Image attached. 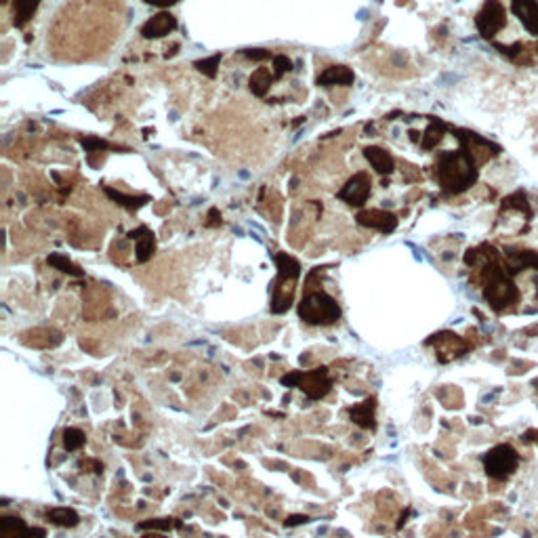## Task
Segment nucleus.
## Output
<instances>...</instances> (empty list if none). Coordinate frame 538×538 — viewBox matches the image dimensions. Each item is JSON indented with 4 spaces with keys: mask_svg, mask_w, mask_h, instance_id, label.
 <instances>
[{
    "mask_svg": "<svg viewBox=\"0 0 538 538\" xmlns=\"http://www.w3.org/2000/svg\"><path fill=\"white\" fill-rule=\"evenodd\" d=\"M437 179L446 193H462L477 181V162L465 150L440 158Z\"/></svg>",
    "mask_w": 538,
    "mask_h": 538,
    "instance_id": "f257e3e1",
    "label": "nucleus"
},
{
    "mask_svg": "<svg viewBox=\"0 0 538 538\" xmlns=\"http://www.w3.org/2000/svg\"><path fill=\"white\" fill-rule=\"evenodd\" d=\"M273 261L278 269V278L273 280L269 308H271V313H284L290 309L295 301L297 282L301 278V263L293 255H286V253H278Z\"/></svg>",
    "mask_w": 538,
    "mask_h": 538,
    "instance_id": "f03ea898",
    "label": "nucleus"
},
{
    "mask_svg": "<svg viewBox=\"0 0 538 538\" xmlns=\"http://www.w3.org/2000/svg\"><path fill=\"white\" fill-rule=\"evenodd\" d=\"M482 282H484V297L492 309L502 311L517 303L519 290L515 282L509 278V273L500 268L499 261H494V257L486 259V263L482 265Z\"/></svg>",
    "mask_w": 538,
    "mask_h": 538,
    "instance_id": "7ed1b4c3",
    "label": "nucleus"
},
{
    "mask_svg": "<svg viewBox=\"0 0 538 538\" xmlns=\"http://www.w3.org/2000/svg\"><path fill=\"white\" fill-rule=\"evenodd\" d=\"M299 318L309 326H333L341 320V308L330 295L313 290L301 299Z\"/></svg>",
    "mask_w": 538,
    "mask_h": 538,
    "instance_id": "20e7f679",
    "label": "nucleus"
},
{
    "mask_svg": "<svg viewBox=\"0 0 538 538\" xmlns=\"http://www.w3.org/2000/svg\"><path fill=\"white\" fill-rule=\"evenodd\" d=\"M284 387H299L309 400H322L330 393L333 379L326 366L313 368V370H293L280 379Z\"/></svg>",
    "mask_w": 538,
    "mask_h": 538,
    "instance_id": "39448f33",
    "label": "nucleus"
},
{
    "mask_svg": "<svg viewBox=\"0 0 538 538\" xmlns=\"http://www.w3.org/2000/svg\"><path fill=\"white\" fill-rule=\"evenodd\" d=\"M519 465V455L513 446L500 444L484 457V469L492 479H507Z\"/></svg>",
    "mask_w": 538,
    "mask_h": 538,
    "instance_id": "423d86ee",
    "label": "nucleus"
},
{
    "mask_svg": "<svg viewBox=\"0 0 538 538\" xmlns=\"http://www.w3.org/2000/svg\"><path fill=\"white\" fill-rule=\"evenodd\" d=\"M504 24H507V17H504V9H502L499 0H488L482 6V11L477 13V19H475L477 32L484 39H494V34H499L500 30L504 28Z\"/></svg>",
    "mask_w": 538,
    "mask_h": 538,
    "instance_id": "0eeeda50",
    "label": "nucleus"
},
{
    "mask_svg": "<svg viewBox=\"0 0 538 538\" xmlns=\"http://www.w3.org/2000/svg\"><path fill=\"white\" fill-rule=\"evenodd\" d=\"M370 192H372L370 175L368 173H355L345 186L339 190L337 198L343 200L349 206H364L366 200L370 198Z\"/></svg>",
    "mask_w": 538,
    "mask_h": 538,
    "instance_id": "6e6552de",
    "label": "nucleus"
},
{
    "mask_svg": "<svg viewBox=\"0 0 538 538\" xmlns=\"http://www.w3.org/2000/svg\"><path fill=\"white\" fill-rule=\"evenodd\" d=\"M427 345L435 347V355H437L440 362H450V360H455V357H461V355L467 353V349H469V345L462 341L459 335H455V333H440V335H433V337L427 341Z\"/></svg>",
    "mask_w": 538,
    "mask_h": 538,
    "instance_id": "1a4fd4ad",
    "label": "nucleus"
},
{
    "mask_svg": "<svg viewBox=\"0 0 538 538\" xmlns=\"http://www.w3.org/2000/svg\"><path fill=\"white\" fill-rule=\"evenodd\" d=\"M357 225L368 228V230H377L381 233H391L397 228V217L393 213H387L381 208H372V210H362L355 217Z\"/></svg>",
    "mask_w": 538,
    "mask_h": 538,
    "instance_id": "9d476101",
    "label": "nucleus"
},
{
    "mask_svg": "<svg viewBox=\"0 0 538 538\" xmlns=\"http://www.w3.org/2000/svg\"><path fill=\"white\" fill-rule=\"evenodd\" d=\"M349 419L351 423H355L362 429H377V397H366L360 404H353L349 410Z\"/></svg>",
    "mask_w": 538,
    "mask_h": 538,
    "instance_id": "9b49d317",
    "label": "nucleus"
},
{
    "mask_svg": "<svg viewBox=\"0 0 538 538\" xmlns=\"http://www.w3.org/2000/svg\"><path fill=\"white\" fill-rule=\"evenodd\" d=\"M175 28H177V19H175V15H171V13L162 11V13H156L152 19H148V21L143 24L141 34H143V39H148V40L162 39V36L171 34Z\"/></svg>",
    "mask_w": 538,
    "mask_h": 538,
    "instance_id": "f8f14e48",
    "label": "nucleus"
},
{
    "mask_svg": "<svg viewBox=\"0 0 538 538\" xmlns=\"http://www.w3.org/2000/svg\"><path fill=\"white\" fill-rule=\"evenodd\" d=\"M128 240H135V259L139 263H148L156 253V235L154 231H150L148 228H137V230L128 231L126 235Z\"/></svg>",
    "mask_w": 538,
    "mask_h": 538,
    "instance_id": "ddd939ff",
    "label": "nucleus"
},
{
    "mask_svg": "<svg viewBox=\"0 0 538 538\" xmlns=\"http://www.w3.org/2000/svg\"><path fill=\"white\" fill-rule=\"evenodd\" d=\"M513 15L524 24V28L538 36V2L537 0H511Z\"/></svg>",
    "mask_w": 538,
    "mask_h": 538,
    "instance_id": "4468645a",
    "label": "nucleus"
},
{
    "mask_svg": "<svg viewBox=\"0 0 538 538\" xmlns=\"http://www.w3.org/2000/svg\"><path fill=\"white\" fill-rule=\"evenodd\" d=\"M353 80H355V74L347 66H330L318 76V84L320 86H351Z\"/></svg>",
    "mask_w": 538,
    "mask_h": 538,
    "instance_id": "2eb2a0df",
    "label": "nucleus"
},
{
    "mask_svg": "<svg viewBox=\"0 0 538 538\" xmlns=\"http://www.w3.org/2000/svg\"><path fill=\"white\" fill-rule=\"evenodd\" d=\"M364 158L370 162V166H372L379 175H389V173H393V168H395L393 158H391L389 152H385L383 148L368 146V148L364 150Z\"/></svg>",
    "mask_w": 538,
    "mask_h": 538,
    "instance_id": "dca6fc26",
    "label": "nucleus"
},
{
    "mask_svg": "<svg viewBox=\"0 0 538 538\" xmlns=\"http://www.w3.org/2000/svg\"><path fill=\"white\" fill-rule=\"evenodd\" d=\"M46 519L59 528H76L80 524V515L70 507H55L46 511Z\"/></svg>",
    "mask_w": 538,
    "mask_h": 538,
    "instance_id": "f3484780",
    "label": "nucleus"
},
{
    "mask_svg": "<svg viewBox=\"0 0 538 538\" xmlns=\"http://www.w3.org/2000/svg\"><path fill=\"white\" fill-rule=\"evenodd\" d=\"M103 192L112 202L128 208V210H137V208H141V206H146L150 202V196H126V193L118 192L114 188H103Z\"/></svg>",
    "mask_w": 538,
    "mask_h": 538,
    "instance_id": "a211bd4d",
    "label": "nucleus"
},
{
    "mask_svg": "<svg viewBox=\"0 0 538 538\" xmlns=\"http://www.w3.org/2000/svg\"><path fill=\"white\" fill-rule=\"evenodd\" d=\"M28 532V526L17 515H4L0 519V538H24Z\"/></svg>",
    "mask_w": 538,
    "mask_h": 538,
    "instance_id": "6ab92c4d",
    "label": "nucleus"
},
{
    "mask_svg": "<svg viewBox=\"0 0 538 538\" xmlns=\"http://www.w3.org/2000/svg\"><path fill=\"white\" fill-rule=\"evenodd\" d=\"M273 80H275V78H273V74H269L268 68H257V70L250 74V78H248L250 93L257 95V97H265Z\"/></svg>",
    "mask_w": 538,
    "mask_h": 538,
    "instance_id": "aec40b11",
    "label": "nucleus"
},
{
    "mask_svg": "<svg viewBox=\"0 0 538 538\" xmlns=\"http://www.w3.org/2000/svg\"><path fill=\"white\" fill-rule=\"evenodd\" d=\"M15 4V17H13V24L17 26V28H24L32 17H34V13H36V9H39L40 0H15L13 2Z\"/></svg>",
    "mask_w": 538,
    "mask_h": 538,
    "instance_id": "412c9836",
    "label": "nucleus"
},
{
    "mask_svg": "<svg viewBox=\"0 0 538 538\" xmlns=\"http://www.w3.org/2000/svg\"><path fill=\"white\" fill-rule=\"evenodd\" d=\"M137 528H139V530H146V532H168V530L181 528V522L175 519V517H156V519L139 522Z\"/></svg>",
    "mask_w": 538,
    "mask_h": 538,
    "instance_id": "4be33fe9",
    "label": "nucleus"
},
{
    "mask_svg": "<svg viewBox=\"0 0 538 538\" xmlns=\"http://www.w3.org/2000/svg\"><path fill=\"white\" fill-rule=\"evenodd\" d=\"M442 139H444V124L440 120H433L429 124V128L425 131L423 139H421V148L423 150H433V148H437V143Z\"/></svg>",
    "mask_w": 538,
    "mask_h": 538,
    "instance_id": "5701e85b",
    "label": "nucleus"
},
{
    "mask_svg": "<svg viewBox=\"0 0 538 538\" xmlns=\"http://www.w3.org/2000/svg\"><path fill=\"white\" fill-rule=\"evenodd\" d=\"M46 263H49L51 268H55V269H59V271H64V273H68V275H74V278H80V275H82V269L78 268V265H74L68 257L59 255V253L49 255Z\"/></svg>",
    "mask_w": 538,
    "mask_h": 538,
    "instance_id": "b1692460",
    "label": "nucleus"
},
{
    "mask_svg": "<svg viewBox=\"0 0 538 538\" xmlns=\"http://www.w3.org/2000/svg\"><path fill=\"white\" fill-rule=\"evenodd\" d=\"M84 444H86V435H84L80 429H76V427L64 429V448H66L68 452H76V450H80Z\"/></svg>",
    "mask_w": 538,
    "mask_h": 538,
    "instance_id": "393cba45",
    "label": "nucleus"
},
{
    "mask_svg": "<svg viewBox=\"0 0 538 538\" xmlns=\"http://www.w3.org/2000/svg\"><path fill=\"white\" fill-rule=\"evenodd\" d=\"M221 57H223L221 53H215V55H210V57H206V59L196 61L193 68H196L198 72H202L204 76L215 78L217 76V70H219V64H221Z\"/></svg>",
    "mask_w": 538,
    "mask_h": 538,
    "instance_id": "a878e982",
    "label": "nucleus"
},
{
    "mask_svg": "<svg viewBox=\"0 0 538 538\" xmlns=\"http://www.w3.org/2000/svg\"><path fill=\"white\" fill-rule=\"evenodd\" d=\"M80 146L86 150V152H101V150H108L110 143L106 139H99V137H93V135H86V137H80Z\"/></svg>",
    "mask_w": 538,
    "mask_h": 538,
    "instance_id": "bb28decb",
    "label": "nucleus"
},
{
    "mask_svg": "<svg viewBox=\"0 0 538 538\" xmlns=\"http://www.w3.org/2000/svg\"><path fill=\"white\" fill-rule=\"evenodd\" d=\"M271 61H273V78H282L293 70V61L286 55H275L271 57Z\"/></svg>",
    "mask_w": 538,
    "mask_h": 538,
    "instance_id": "cd10ccee",
    "label": "nucleus"
},
{
    "mask_svg": "<svg viewBox=\"0 0 538 538\" xmlns=\"http://www.w3.org/2000/svg\"><path fill=\"white\" fill-rule=\"evenodd\" d=\"M244 55H246L248 59H253V61H265V59L271 57V53L265 51V49H246Z\"/></svg>",
    "mask_w": 538,
    "mask_h": 538,
    "instance_id": "c85d7f7f",
    "label": "nucleus"
},
{
    "mask_svg": "<svg viewBox=\"0 0 538 538\" xmlns=\"http://www.w3.org/2000/svg\"><path fill=\"white\" fill-rule=\"evenodd\" d=\"M308 522L309 515H290V517H286L284 526L286 528H295V526H301V524H308Z\"/></svg>",
    "mask_w": 538,
    "mask_h": 538,
    "instance_id": "c756f323",
    "label": "nucleus"
},
{
    "mask_svg": "<svg viewBox=\"0 0 538 538\" xmlns=\"http://www.w3.org/2000/svg\"><path fill=\"white\" fill-rule=\"evenodd\" d=\"M208 219H210V221L206 223L208 228H215V225H221V213H219L217 208H210V210H208Z\"/></svg>",
    "mask_w": 538,
    "mask_h": 538,
    "instance_id": "7c9ffc66",
    "label": "nucleus"
},
{
    "mask_svg": "<svg viewBox=\"0 0 538 538\" xmlns=\"http://www.w3.org/2000/svg\"><path fill=\"white\" fill-rule=\"evenodd\" d=\"M82 467H88L93 473H103V465L99 461H93V459H88V461H82Z\"/></svg>",
    "mask_w": 538,
    "mask_h": 538,
    "instance_id": "2f4dec72",
    "label": "nucleus"
},
{
    "mask_svg": "<svg viewBox=\"0 0 538 538\" xmlns=\"http://www.w3.org/2000/svg\"><path fill=\"white\" fill-rule=\"evenodd\" d=\"M146 2L152 4V6H158V9H168V6L177 4L179 0H146Z\"/></svg>",
    "mask_w": 538,
    "mask_h": 538,
    "instance_id": "473e14b6",
    "label": "nucleus"
},
{
    "mask_svg": "<svg viewBox=\"0 0 538 538\" xmlns=\"http://www.w3.org/2000/svg\"><path fill=\"white\" fill-rule=\"evenodd\" d=\"M24 538H46V530L44 528H28Z\"/></svg>",
    "mask_w": 538,
    "mask_h": 538,
    "instance_id": "72a5a7b5",
    "label": "nucleus"
},
{
    "mask_svg": "<svg viewBox=\"0 0 538 538\" xmlns=\"http://www.w3.org/2000/svg\"><path fill=\"white\" fill-rule=\"evenodd\" d=\"M143 538H166L164 534H158V532H148Z\"/></svg>",
    "mask_w": 538,
    "mask_h": 538,
    "instance_id": "f704fd0d",
    "label": "nucleus"
}]
</instances>
